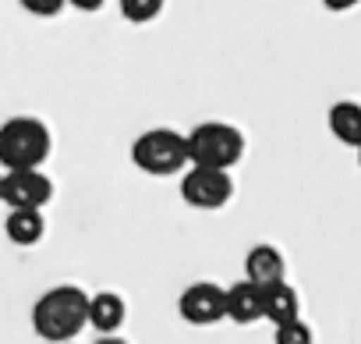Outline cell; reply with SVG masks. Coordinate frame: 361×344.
<instances>
[{
	"label": "cell",
	"instance_id": "6da1fadb",
	"mask_svg": "<svg viewBox=\"0 0 361 344\" xmlns=\"http://www.w3.org/2000/svg\"><path fill=\"white\" fill-rule=\"evenodd\" d=\"M89 326V295L78 284H57L32 305V330L50 344H68Z\"/></svg>",
	"mask_w": 361,
	"mask_h": 344
},
{
	"label": "cell",
	"instance_id": "7a4b0ae2",
	"mask_svg": "<svg viewBox=\"0 0 361 344\" xmlns=\"http://www.w3.org/2000/svg\"><path fill=\"white\" fill-rule=\"evenodd\" d=\"M50 149L54 138L39 117H11L0 124V167L4 170H39Z\"/></svg>",
	"mask_w": 361,
	"mask_h": 344
},
{
	"label": "cell",
	"instance_id": "3957f363",
	"mask_svg": "<svg viewBox=\"0 0 361 344\" xmlns=\"http://www.w3.org/2000/svg\"><path fill=\"white\" fill-rule=\"evenodd\" d=\"M131 160L149 178H170L188 167V135L173 128H149L135 138Z\"/></svg>",
	"mask_w": 361,
	"mask_h": 344
},
{
	"label": "cell",
	"instance_id": "277c9868",
	"mask_svg": "<svg viewBox=\"0 0 361 344\" xmlns=\"http://www.w3.org/2000/svg\"><path fill=\"white\" fill-rule=\"evenodd\" d=\"M241 156H245V135L227 121H202L188 131V167L231 170Z\"/></svg>",
	"mask_w": 361,
	"mask_h": 344
},
{
	"label": "cell",
	"instance_id": "5b68a950",
	"mask_svg": "<svg viewBox=\"0 0 361 344\" xmlns=\"http://www.w3.org/2000/svg\"><path fill=\"white\" fill-rule=\"evenodd\" d=\"M234 196V178L231 170H213V167H188L180 178V199L195 210H220Z\"/></svg>",
	"mask_w": 361,
	"mask_h": 344
},
{
	"label": "cell",
	"instance_id": "8992f818",
	"mask_svg": "<svg viewBox=\"0 0 361 344\" xmlns=\"http://www.w3.org/2000/svg\"><path fill=\"white\" fill-rule=\"evenodd\" d=\"M177 312L192 326H213V323L227 319V287H220L213 280H195L192 287L180 291Z\"/></svg>",
	"mask_w": 361,
	"mask_h": 344
},
{
	"label": "cell",
	"instance_id": "52a82bcc",
	"mask_svg": "<svg viewBox=\"0 0 361 344\" xmlns=\"http://www.w3.org/2000/svg\"><path fill=\"white\" fill-rule=\"evenodd\" d=\"M54 199V182L43 170H8L4 174V203L11 210H43Z\"/></svg>",
	"mask_w": 361,
	"mask_h": 344
},
{
	"label": "cell",
	"instance_id": "ba28073f",
	"mask_svg": "<svg viewBox=\"0 0 361 344\" xmlns=\"http://www.w3.org/2000/svg\"><path fill=\"white\" fill-rule=\"evenodd\" d=\"M245 280L259 284V287H269V284H280L287 280V259L276 245H252L248 256H245Z\"/></svg>",
	"mask_w": 361,
	"mask_h": 344
},
{
	"label": "cell",
	"instance_id": "9c48e42d",
	"mask_svg": "<svg viewBox=\"0 0 361 344\" xmlns=\"http://www.w3.org/2000/svg\"><path fill=\"white\" fill-rule=\"evenodd\" d=\"M227 319L238 326H252L259 319H266L262 312V287L252 280H238L227 287Z\"/></svg>",
	"mask_w": 361,
	"mask_h": 344
},
{
	"label": "cell",
	"instance_id": "30bf717a",
	"mask_svg": "<svg viewBox=\"0 0 361 344\" xmlns=\"http://www.w3.org/2000/svg\"><path fill=\"white\" fill-rule=\"evenodd\" d=\"M262 312H266V323H273V326L301 319V295H298V287L287 284V280L262 287Z\"/></svg>",
	"mask_w": 361,
	"mask_h": 344
},
{
	"label": "cell",
	"instance_id": "8fae6325",
	"mask_svg": "<svg viewBox=\"0 0 361 344\" xmlns=\"http://www.w3.org/2000/svg\"><path fill=\"white\" fill-rule=\"evenodd\" d=\"M128 319V302L117 291H96L89 295V326L99 330L103 337L117 333Z\"/></svg>",
	"mask_w": 361,
	"mask_h": 344
},
{
	"label": "cell",
	"instance_id": "7c38bea8",
	"mask_svg": "<svg viewBox=\"0 0 361 344\" xmlns=\"http://www.w3.org/2000/svg\"><path fill=\"white\" fill-rule=\"evenodd\" d=\"M326 124L333 131V138H340L350 149H361V103L354 100H336L326 114Z\"/></svg>",
	"mask_w": 361,
	"mask_h": 344
},
{
	"label": "cell",
	"instance_id": "4fadbf2b",
	"mask_svg": "<svg viewBox=\"0 0 361 344\" xmlns=\"http://www.w3.org/2000/svg\"><path fill=\"white\" fill-rule=\"evenodd\" d=\"M4 235L11 245H39L43 235H47V220H43V210H11L8 220H4Z\"/></svg>",
	"mask_w": 361,
	"mask_h": 344
},
{
	"label": "cell",
	"instance_id": "5bb4252c",
	"mask_svg": "<svg viewBox=\"0 0 361 344\" xmlns=\"http://www.w3.org/2000/svg\"><path fill=\"white\" fill-rule=\"evenodd\" d=\"M166 0H121V18L131 25H145L152 18H159Z\"/></svg>",
	"mask_w": 361,
	"mask_h": 344
},
{
	"label": "cell",
	"instance_id": "9a60e30c",
	"mask_svg": "<svg viewBox=\"0 0 361 344\" xmlns=\"http://www.w3.org/2000/svg\"><path fill=\"white\" fill-rule=\"evenodd\" d=\"M273 344H315V333L305 319H294V323L273 326Z\"/></svg>",
	"mask_w": 361,
	"mask_h": 344
},
{
	"label": "cell",
	"instance_id": "2e32d148",
	"mask_svg": "<svg viewBox=\"0 0 361 344\" xmlns=\"http://www.w3.org/2000/svg\"><path fill=\"white\" fill-rule=\"evenodd\" d=\"M18 4H22L29 15H36V18H57V15L68 8V0H18Z\"/></svg>",
	"mask_w": 361,
	"mask_h": 344
},
{
	"label": "cell",
	"instance_id": "e0dca14e",
	"mask_svg": "<svg viewBox=\"0 0 361 344\" xmlns=\"http://www.w3.org/2000/svg\"><path fill=\"white\" fill-rule=\"evenodd\" d=\"M361 0H322V8L326 11H350V8H357Z\"/></svg>",
	"mask_w": 361,
	"mask_h": 344
},
{
	"label": "cell",
	"instance_id": "ac0fdd59",
	"mask_svg": "<svg viewBox=\"0 0 361 344\" xmlns=\"http://www.w3.org/2000/svg\"><path fill=\"white\" fill-rule=\"evenodd\" d=\"M68 4H71V8H78V11H99V8L106 4V0H68Z\"/></svg>",
	"mask_w": 361,
	"mask_h": 344
},
{
	"label": "cell",
	"instance_id": "d6986e66",
	"mask_svg": "<svg viewBox=\"0 0 361 344\" xmlns=\"http://www.w3.org/2000/svg\"><path fill=\"white\" fill-rule=\"evenodd\" d=\"M96 344H128V340H124V337H117V333H110V337H99Z\"/></svg>",
	"mask_w": 361,
	"mask_h": 344
},
{
	"label": "cell",
	"instance_id": "ffe728a7",
	"mask_svg": "<svg viewBox=\"0 0 361 344\" xmlns=\"http://www.w3.org/2000/svg\"><path fill=\"white\" fill-rule=\"evenodd\" d=\"M0 203H4V174H0Z\"/></svg>",
	"mask_w": 361,
	"mask_h": 344
},
{
	"label": "cell",
	"instance_id": "44dd1931",
	"mask_svg": "<svg viewBox=\"0 0 361 344\" xmlns=\"http://www.w3.org/2000/svg\"><path fill=\"white\" fill-rule=\"evenodd\" d=\"M357 167H361V149H357Z\"/></svg>",
	"mask_w": 361,
	"mask_h": 344
},
{
	"label": "cell",
	"instance_id": "7402d4cb",
	"mask_svg": "<svg viewBox=\"0 0 361 344\" xmlns=\"http://www.w3.org/2000/svg\"><path fill=\"white\" fill-rule=\"evenodd\" d=\"M68 344H75V340H68Z\"/></svg>",
	"mask_w": 361,
	"mask_h": 344
}]
</instances>
